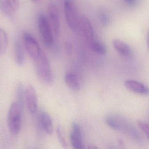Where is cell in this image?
I'll return each instance as SVG.
<instances>
[{
  "label": "cell",
  "instance_id": "9a60e30c",
  "mask_svg": "<svg viewBox=\"0 0 149 149\" xmlns=\"http://www.w3.org/2000/svg\"><path fill=\"white\" fill-rule=\"evenodd\" d=\"M88 46L94 52L99 54L103 55L107 52V49L104 43L95 39Z\"/></svg>",
  "mask_w": 149,
  "mask_h": 149
},
{
  "label": "cell",
  "instance_id": "603a6c76",
  "mask_svg": "<svg viewBox=\"0 0 149 149\" xmlns=\"http://www.w3.org/2000/svg\"><path fill=\"white\" fill-rule=\"evenodd\" d=\"M72 43L69 41H67L65 43V49L66 54L68 55H70L72 52Z\"/></svg>",
  "mask_w": 149,
  "mask_h": 149
},
{
  "label": "cell",
  "instance_id": "6da1fadb",
  "mask_svg": "<svg viewBox=\"0 0 149 149\" xmlns=\"http://www.w3.org/2000/svg\"><path fill=\"white\" fill-rule=\"evenodd\" d=\"M22 109L17 102H13L9 108L8 124L9 131L13 135H18L21 129Z\"/></svg>",
  "mask_w": 149,
  "mask_h": 149
},
{
  "label": "cell",
  "instance_id": "7402d4cb",
  "mask_svg": "<svg viewBox=\"0 0 149 149\" xmlns=\"http://www.w3.org/2000/svg\"><path fill=\"white\" fill-rule=\"evenodd\" d=\"M72 132L73 133L78 137L82 139V133L81 127L78 123L74 122L72 123Z\"/></svg>",
  "mask_w": 149,
  "mask_h": 149
},
{
  "label": "cell",
  "instance_id": "d6986e66",
  "mask_svg": "<svg viewBox=\"0 0 149 149\" xmlns=\"http://www.w3.org/2000/svg\"><path fill=\"white\" fill-rule=\"evenodd\" d=\"M56 134L57 138L62 146L64 148H67V143L64 136L63 128L61 125L57 126L56 129Z\"/></svg>",
  "mask_w": 149,
  "mask_h": 149
},
{
  "label": "cell",
  "instance_id": "2e32d148",
  "mask_svg": "<svg viewBox=\"0 0 149 149\" xmlns=\"http://www.w3.org/2000/svg\"><path fill=\"white\" fill-rule=\"evenodd\" d=\"M8 46V37L6 31L0 29V55H2L6 51Z\"/></svg>",
  "mask_w": 149,
  "mask_h": 149
},
{
  "label": "cell",
  "instance_id": "5b68a950",
  "mask_svg": "<svg viewBox=\"0 0 149 149\" xmlns=\"http://www.w3.org/2000/svg\"><path fill=\"white\" fill-rule=\"evenodd\" d=\"M22 38L24 46L28 54L34 61H36L42 52L38 42L29 33H24Z\"/></svg>",
  "mask_w": 149,
  "mask_h": 149
},
{
  "label": "cell",
  "instance_id": "44dd1931",
  "mask_svg": "<svg viewBox=\"0 0 149 149\" xmlns=\"http://www.w3.org/2000/svg\"><path fill=\"white\" fill-rule=\"evenodd\" d=\"M137 124L140 130L143 132L145 135L146 136L147 139H149V125L143 121L141 120H138Z\"/></svg>",
  "mask_w": 149,
  "mask_h": 149
},
{
  "label": "cell",
  "instance_id": "e0dca14e",
  "mask_svg": "<svg viewBox=\"0 0 149 149\" xmlns=\"http://www.w3.org/2000/svg\"><path fill=\"white\" fill-rule=\"evenodd\" d=\"M70 141L71 145L74 149H85V146L83 143L82 139L76 136L73 132H71L70 135Z\"/></svg>",
  "mask_w": 149,
  "mask_h": 149
},
{
  "label": "cell",
  "instance_id": "ba28073f",
  "mask_svg": "<svg viewBox=\"0 0 149 149\" xmlns=\"http://www.w3.org/2000/svg\"><path fill=\"white\" fill-rule=\"evenodd\" d=\"M80 27L88 45L95 39L92 24L86 16H82L80 18Z\"/></svg>",
  "mask_w": 149,
  "mask_h": 149
},
{
  "label": "cell",
  "instance_id": "5bb4252c",
  "mask_svg": "<svg viewBox=\"0 0 149 149\" xmlns=\"http://www.w3.org/2000/svg\"><path fill=\"white\" fill-rule=\"evenodd\" d=\"M64 80L67 85L71 89L75 91H78L80 90V84L75 74L71 72L67 73L64 77Z\"/></svg>",
  "mask_w": 149,
  "mask_h": 149
},
{
  "label": "cell",
  "instance_id": "52a82bcc",
  "mask_svg": "<svg viewBox=\"0 0 149 149\" xmlns=\"http://www.w3.org/2000/svg\"><path fill=\"white\" fill-rule=\"evenodd\" d=\"M25 95L28 110L31 114H35L37 110L38 100L34 87L32 85H29L25 91Z\"/></svg>",
  "mask_w": 149,
  "mask_h": 149
},
{
  "label": "cell",
  "instance_id": "ac0fdd59",
  "mask_svg": "<svg viewBox=\"0 0 149 149\" xmlns=\"http://www.w3.org/2000/svg\"><path fill=\"white\" fill-rule=\"evenodd\" d=\"M24 87L22 84H18L16 89V98H17V102L20 105L22 108H23L24 104Z\"/></svg>",
  "mask_w": 149,
  "mask_h": 149
},
{
  "label": "cell",
  "instance_id": "8fae6325",
  "mask_svg": "<svg viewBox=\"0 0 149 149\" xmlns=\"http://www.w3.org/2000/svg\"><path fill=\"white\" fill-rule=\"evenodd\" d=\"M39 123L43 130L48 134H52L54 130L53 121L49 115L45 111H41L38 116Z\"/></svg>",
  "mask_w": 149,
  "mask_h": 149
},
{
  "label": "cell",
  "instance_id": "8992f818",
  "mask_svg": "<svg viewBox=\"0 0 149 149\" xmlns=\"http://www.w3.org/2000/svg\"><path fill=\"white\" fill-rule=\"evenodd\" d=\"M48 13L49 19V23L52 30L56 36L60 35L61 32L60 15L57 6L53 3L49 4Z\"/></svg>",
  "mask_w": 149,
  "mask_h": 149
},
{
  "label": "cell",
  "instance_id": "7c38bea8",
  "mask_svg": "<svg viewBox=\"0 0 149 149\" xmlns=\"http://www.w3.org/2000/svg\"><path fill=\"white\" fill-rule=\"evenodd\" d=\"M112 45L114 48L122 56L130 57L132 55V51L130 46L121 40L115 39L112 41Z\"/></svg>",
  "mask_w": 149,
  "mask_h": 149
},
{
  "label": "cell",
  "instance_id": "3957f363",
  "mask_svg": "<svg viewBox=\"0 0 149 149\" xmlns=\"http://www.w3.org/2000/svg\"><path fill=\"white\" fill-rule=\"evenodd\" d=\"M64 9L68 26L72 31L77 32L80 29V18L74 1L64 0Z\"/></svg>",
  "mask_w": 149,
  "mask_h": 149
},
{
  "label": "cell",
  "instance_id": "484cf974",
  "mask_svg": "<svg viewBox=\"0 0 149 149\" xmlns=\"http://www.w3.org/2000/svg\"><path fill=\"white\" fill-rule=\"evenodd\" d=\"M149 33H147V36H146V42H147V47H148V48H149Z\"/></svg>",
  "mask_w": 149,
  "mask_h": 149
},
{
  "label": "cell",
  "instance_id": "7a4b0ae2",
  "mask_svg": "<svg viewBox=\"0 0 149 149\" xmlns=\"http://www.w3.org/2000/svg\"><path fill=\"white\" fill-rule=\"evenodd\" d=\"M36 74L39 78L47 83H51L54 80L53 73L49 61L45 53L42 52L38 59L34 61Z\"/></svg>",
  "mask_w": 149,
  "mask_h": 149
},
{
  "label": "cell",
  "instance_id": "cb8c5ba5",
  "mask_svg": "<svg viewBox=\"0 0 149 149\" xmlns=\"http://www.w3.org/2000/svg\"><path fill=\"white\" fill-rule=\"evenodd\" d=\"M125 2L129 6H134L137 3L138 0H124Z\"/></svg>",
  "mask_w": 149,
  "mask_h": 149
},
{
  "label": "cell",
  "instance_id": "83f0119b",
  "mask_svg": "<svg viewBox=\"0 0 149 149\" xmlns=\"http://www.w3.org/2000/svg\"><path fill=\"white\" fill-rule=\"evenodd\" d=\"M31 1H34V2H36V1H38V0H31Z\"/></svg>",
  "mask_w": 149,
  "mask_h": 149
},
{
  "label": "cell",
  "instance_id": "9c48e42d",
  "mask_svg": "<svg viewBox=\"0 0 149 149\" xmlns=\"http://www.w3.org/2000/svg\"><path fill=\"white\" fill-rule=\"evenodd\" d=\"M19 6V0H1L0 8L3 14L7 18L12 19L14 13L16 12Z\"/></svg>",
  "mask_w": 149,
  "mask_h": 149
},
{
  "label": "cell",
  "instance_id": "4fadbf2b",
  "mask_svg": "<svg viewBox=\"0 0 149 149\" xmlns=\"http://www.w3.org/2000/svg\"><path fill=\"white\" fill-rule=\"evenodd\" d=\"M15 59L17 65L22 66L25 63V54L23 45L20 41H16L15 45Z\"/></svg>",
  "mask_w": 149,
  "mask_h": 149
},
{
  "label": "cell",
  "instance_id": "d4e9b609",
  "mask_svg": "<svg viewBox=\"0 0 149 149\" xmlns=\"http://www.w3.org/2000/svg\"><path fill=\"white\" fill-rule=\"evenodd\" d=\"M88 148V149H98V147L95 145H89Z\"/></svg>",
  "mask_w": 149,
  "mask_h": 149
},
{
  "label": "cell",
  "instance_id": "4316f807",
  "mask_svg": "<svg viewBox=\"0 0 149 149\" xmlns=\"http://www.w3.org/2000/svg\"><path fill=\"white\" fill-rule=\"evenodd\" d=\"M118 142H119V144H120V146H123V141H122L121 139H120V140H118Z\"/></svg>",
  "mask_w": 149,
  "mask_h": 149
},
{
  "label": "cell",
  "instance_id": "30bf717a",
  "mask_svg": "<svg viewBox=\"0 0 149 149\" xmlns=\"http://www.w3.org/2000/svg\"><path fill=\"white\" fill-rule=\"evenodd\" d=\"M125 87L129 90L143 95L149 94V89L147 86L140 82L132 80H127L125 82Z\"/></svg>",
  "mask_w": 149,
  "mask_h": 149
},
{
  "label": "cell",
  "instance_id": "277c9868",
  "mask_svg": "<svg viewBox=\"0 0 149 149\" xmlns=\"http://www.w3.org/2000/svg\"><path fill=\"white\" fill-rule=\"evenodd\" d=\"M38 28L45 46L50 47L54 45V40L52 28L45 15L40 13L37 17Z\"/></svg>",
  "mask_w": 149,
  "mask_h": 149
},
{
  "label": "cell",
  "instance_id": "ffe728a7",
  "mask_svg": "<svg viewBox=\"0 0 149 149\" xmlns=\"http://www.w3.org/2000/svg\"><path fill=\"white\" fill-rule=\"evenodd\" d=\"M99 19L101 24L104 26H107L109 24L110 18L109 15L105 12L102 11L99 14Z\"/></svg>",
  "mask_w": 149,
  "mask_h": 149
}]
</instances>
